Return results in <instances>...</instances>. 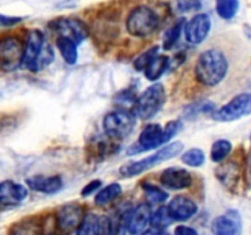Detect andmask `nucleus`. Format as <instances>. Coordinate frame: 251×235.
I'll return each mask as SVG.
<instances>
[{
  "mask_svg": "<svg viewBox=\"0 0 251 235\" xmlns=\"http://www.w3.org/2000/svg\"><path fill=\"white\" fill-rule=\"evenodd\" d=\"M228 60L218 49H208L200 54L195 65V75L200 83L213 87L222 82L228 72Z\"/></svg>",
  "mask_w": 251,
  "mask_h": 235,
  "instance_id": "obj_1",
  "label": "nucleus"
},
{
  "mask_svg": "<svg viewBox=\"0 0 251 235\" xmlns=\"http://www.w3.org/2000/svg\"><path fill=\"white\" fill-rule=\"evenodd\" d=\"M54 60V50L46 42V37L39 29H31L25 43L22 66L27 70L38 72Z\"/></svg>",
  "mask_w": 251,
  "mask_h": 235,
  "instance_id": "obj_2",
  "label": "nucleus"
},
{
  "mask_svg": "<svg viewBox=\"0 0 251 235\" xmlns=\"http://www.w3.org/2000/svg\"><path fill=\"white\" fill-rule=\"evenodd\" d=\"M184 148V144L180 141L172 142L168 143L167 146L162 147L158 152H156L154 154H151L150 157L144 159H140L137 162H131L129 164H125L120 169V173L124 176L127 178H131V176L139 175L142 174L144 171L149 170V169L153 168V166L158 165L162 162L169 161V159L174 158L176 156H178Z\"/></svg>",
  "mask_w": 251,
  "mask_h": 235,
  "instance_id": "obj_3",
  "label": "nucleus"
},
{
  "mask_svg": "<svg viewBox=\"0 0 251 235\" xmlns=\"http://www.w3.org/2000/svg\"><path fill=\"white\" fill-rule=\"evenodd\" d=\"M158 27V16L151 7L141 5L131 10L126 19V29L131 36L144 38Z\"/></svg>",
  "mask_w": 251,
  "mask_h": 235,
  "instance_id": "obj_4",
  "label": "nucleus"
},
{
  "mask_svg": "<svg viewBox=\"0 0 251 235\" xmlns=\"http://www.w3.org/2000/svg\"><path fill=\"white\" fill-rule=\"evenodd\" d=\"M135 103H136L137 115L140 118L149 120L156 117L166 103V90L163 85L154 83L150 86L136 98Z\"/></svg>",
  "mask_w": 251,
  "mask_h": 235,
  "instance_id": "obj_5",
  "label": "nucleus"
},
{
  "mask_svg": "<svg viewBox=\"0 0 251 235\" xmlns=\"http://www.w3.org/2000/svg\"><path fill=\"white\" fill-rule=\"evenodd\" d=\"M25 46L19 38L6 36L0 39V69L14 71L22 66Z\"/></svg>",
  "mask_w": 251,
  "mask_h": 235,
  "instance_id": "obj_6",
  "label": "nucleus"
},
{
  "mask_svg": "<svg viewBox=\"0 0 251 235\" xmlns=\"http://www.w3.org/2000/svg\"><path fill=\"white\" fill-rule=\"evenodd\" d=\"M135 122H136V119L134 114L127 110L119 109L105 115L103 120V127L108 136L114 137V139H123L132 131Z\"/></svg>",
  "mask_w": 251,
  "mask_h": 235,
  "instance_id": "obj_7",
  "label": "nucleus"
},
{
  "mask_svg": "<svg viewBox=\"0 0 251 235\" xmlns=\"http://www.w3.org/2000/svg\"><path fill=\"white\" fill-rule=\"evenodd\" d=\"M251 114V93H240L213 113L217 121L229 122Z\"/></svg>",
  "mask_w": 251,
  "mask_h": 235,
  "instance_id": "obj_8",
  "label": "nucleus"
},
{
  "mask_svg": "<svg viewBox=\"0 0 251 235\" xmlns=\"http://www.w3.org/2000/svg\"><path fill=\"white\" fill-rule=\"evenodd\" d=\"M164 139V127L159 124H150L145 127L139 136V141L134 146L127 149V154H139L142 152L151 151V149L166 144Z\"/></svg>",
  "mask_w": 251,
  "mask_h": 235,
  "instance_id": "obj_9",
  "label": "nucleus"
},
{
  "mask_svg": "<svg viewBox=\"0 0 251 235\" xmlns=\"http://www.w3.org/2000/svg\"><path fill=\"white\" fill-rule=\"evenodd\" d=\"M50 27L58 33V37H66L77 44L82 43L88 37L87 24L78 19H56L51 22Z\"/></svg>",
  "mask_w": 251,
  "mask_h": 235,
  "instance_id": "obj_10",
  "label": "nucleus"
},
{
  "mask_svg": "<svg viewBox=\"0 0 251 235\" xmlns=\"http://www.w3.org/2000/svg\"><path fill=\"white\" fill-rule=\"evenodd\" d=\"M151 215L150 206L146 203H141L132 211H129L126 215H123L122 227H124L130 234L144 233L151 223Z\"/></svg>",
  "mask_w": 251,
  "mask_h": 235,
  "instance_id": "obj_11",
  "label": "nucleus"
},
{
  "mask_svg": "<svg viewBox=\"0 0 251 235\" xmlns=\"http://www.w3.org/2000/svg\"><path fill=\"white\" fill-rule=\"evenodd\" d=\"M211 17L207 14H198L185 24V39L191 44H200L207 38L211 31Z\"/></svg>",
  "mask_w": 251,
  "mask_h": 235,
  "instance_id": "obj_12",
  "label": "nucleus"
},
{
  "mask_svg": "<svg viewBox=\"0 0 251 235\" xmlns=\"http://www.w3.org/2000/svg\"><path fill=\"white\" fill-rule=\"evenodd\" d=\"M83 218V208L78 203H68L59 208L56 213V225L63 232H71L80 227Z\"/></svg>",
  "mask_w": 251,
  "mask_h": 235,
  "instance_id": "obj_13",
  "label": "nucleus"
},
{
  "mask_svg": "<svg viewBox=\"0 0 251 235\" xmlns=\"http://www.w3.org/2000/svg\"><path fill=\"white\" fill-rule=\"evenodd\" d=\"M28 195L26 186L15 181L6 180L0 183V208L19 206Z\"/></svg>",
  "mask_w": 251,
  "mask_h": 235,
  "instance_id": "obj_14",
  "label": "nucleus"
},
{
  "mask_svg": "<svg viewBox=\"0 0 251 235\" xmlns=\"http://www.w3.org/2000/svg\"><path fill=\"white\" fill-rule=\"evenodd\" d=\"M161 184L171 190H183L190 188L193 184V176L186 169L179 166H171L161 174Z\"/></svg>",
  "mask_w": 251,
  "mask_h": 235,
  "instance_id": "obj_15",
  "label": "nucleus"
},
{
  "mask_svg": "<svg viewBox=\"0 0 251 235\" xmlns=\"http://www.w3.org/2000/svg\"><path fill=\"white\" fill-rule=\"evenodd\" d=\"M167 207H168L172 218L176 222H186V220L191 219L199 211L195 201L183 195L176 196Z\"/></svg>",
  "mask_w": 251,
  "mask_h": 235,
  "instance_id": "obj_16",
  "label": "nucleus"
},
{
  "mask_svg": "<svg viewBox=\"0 0 251 235\" xmlns=\"http://www.w3.org/2000/svg\"><path fill=\"white\" fill-rule=\"evenodd\" d=\"M242 220L235 211H229L223 215H218L212 222V232L217 235H234L240 233Z\"/></svg>",
  "mask_w": 251,
  "mask_h": 235,
  "instance_id": "obj_17",
  "label": "nucleus"
},
{
  "mask_svg": "<svg viewBox=\"0 0 251 235\" xmlns=\"http://www.w3.org/2000/svg\"><path fill=\"white\" fill-rule=\"evenodd\" d=\"M113 224L110 223L109 218L104 215H97L90 213L85 214L82 223L76 229L77 234H103V233H110Z\"/></svg>",
  "mask_w": 251,
  "mask_h": 235,
  "instance_id": "obj_18",
  "label": "nucleus"
},
{
  "mask_svg": "<svg viewBox=\"0 0 251 235\" xmlns=\"http://www.w3.org/2000/svg\"><path fill=\"white\" fill-rule=\"evenodd\" d=\"M26 184L31 190L37 191V192L47 193V195H53L63 188V180L60 176H43L36 175L27 179Z\"/></svg>",
  "mask_w": 251,
  "mask_h": 235,
  "instance_id": "obj_19",
  "label": "nucleus"
},
{
  "mask_svg": "<svg viewBox=\"0 0 251 235\" xmlns=\"http://www.w3.org/2000/svg\"><path fill=\"white\" fill-rule=\"evenodd\" d=\"M56 47H58L59 53L63 56L65 63L74 65L77 61V43L74 42L73 39L66 38V37H58V39H56Z\"/></svg>",
  "mask_w": 251,
  "mask_h": 235,
  "instance_id": "obj_20",
  "label": "nucleus"
},
{
  "mask_svg": "<svg viewBox=\"0 0 251 235\" xmlns=\"http://www.w3.org/2000/svg\"><path fill=\"white\" fill-rule=\"evenodd\" d=\"M169 66V58L166 55H157L151 63L149 64L146 69L144 70L145 76L149 81H157L168 69Z\"/></svg>",
  "mask_w": 251,
  "mask_h": 235,
  "instance_id": "obj_21",
  "label": "nucleus"
},
{
  "mask_svg": "<svg viewBox=\"0 0 251 235\" xmlns=\"http://www.w3.org/2000/svg\"><path fill=\"white\" fill-rule=\"evenodd\" d=\"M173 222L174 219L172 218L171 213H169L168 207L162 206V207H159L156 212L152 213L150 225L152 227V229H156V233H162L164 232L166 228H168Z\"/></svg>",
  "mask_w": 251,
  "mask_h": 235,
  "instance_id": "obj_22",
  "label": "nucleus"
},
{
  "mask_svg": "<svg viewBox=\"0 0 251 235\" xmlns=\"http://www.w3.org/2000/svg\"><path fill=\"white\" fill-rule=\"evenodd\" d=\"M123 190H122V186L119 184L114 183V184H110V185L105 186L104 188L97 192L95 197V202L96 205L98 206H105V205H109L110 202H113L114 200H117L120 195H122Z\"/></svg>",
  "mask_w": 251,
  "mask_h": 235,
  "instance_id": "obj_23",
  "label": "nucleus"
},
{
  "mask_svg": "<svg viewBox=\"0 0 251 235\" xmlns=\"http://www.w3.org/2000/svg\"><path fill=\"white\" fill-rule=\"evenodd\" d=\"M216 174H217V178L222 181L223 185L229 188L237 183L238 176H239V169H238L237 164L226 163L216 170Z\"/></svg>",
  "mask_w": 251,
  "mask_h": 235,
  "instance_id": "obj_24",
  "label": "nucleus"
},
{
  "mask_svg": "<svg viewBox=\"0 0 251 235\" xmlns=\"http://www.w3.org/2000/svg\"><path fill=\"white\" fill-rule=\"evenodd\" d=\"M185 20L180 19L178 22L173 24L172 27H169L166 32H164L163 36V48L166 50H171L174 46L176 44L178 39L180 38L181 32L184 31V27H185Z\"/></svg>",
  "mask_w": 251,
  "mask_h": 235,
  "instance_id": "obj_25",
  "label": "nucleus"
},
{
  "mask_svg": "<svg viewBox=\"0 0 251 235\" xmlns=\"http://www.w3.org/2000/svg\"><path fill=\"white\" fill-rule=\"evenodd\" d=\"M239 10V0H216V11L223 20H232Z\"/></svg>",
  "mask_w": 251,
  "mask_h": 235,
  "instance_id": "obj_26",
  "label": "nucleus"
},
{
  "mask_svg": "<svg viewBox=\"0 0 251 235\" xmlns=\"http://www.w3.org/2000/svg\"><path fill=\"white\" fill-rule=\"evenodd\" d=\"M232 151V143L228 140H217L211 148V159L216 163L225 161Z\"/></svg>",
  "mask_w": 251,
  "mask_h": 235,
  "instance_id": "obj_27",
  "label": "nucleus"
},
{
  "mask_svg": "<svg viewBox=\"0 0 251 235\" xmlns=\"http://www.w3.org/2000/svg\"><path fill=\"white\" fill-rule=\"evenodd\" d=\"M145 193H146L147 201H149L151 205H158V203H163L164 201H167L168 198V193L164 190H162L161 188H157V186L152 185V184H144L142 186Z\"/></svg>",
  "mask_w": 251,
  "mask_h": 235,
  "instance_id": "obj_28",
  "label": "nucleus"
},
{
  "mask_svg": "<svg viewBox=\"0 0 251 235\" xmlns=\"http://www.w3.org/2000/svg\"><path fill=\"white\" fill-rule=\"evenodd\" d=\"M181 162L189 166L198 168L205 163V153L200 148H191L181 156Z\"/></svg>",
  "mask_w": 251,
  "mask_h": 235,
  "instance_id": "obj_29",
  "label": "nucleus"
},
{
  "mask_svg": "<svg viewBox=\"0 0 251 235\" xmlns=\"http://www.w3.org/2000/svg\"><path fill=\"white\" fill-rule=\"evenodd\" d=\"M158 50H159V48L156 46V47H152V48H150L149 50L145 51V53H142L141 55H140L139 58L134 61L135 69L139 71H144L145 69L149 66V64L151 63V61L153 60L157 55H158Z\"/></svg>",
  "mask_w": 251,
  "mask_h": 235,
  "instance_id": "obj_30",
  "label": "nucleus"
},
{
  "mask_svg": "<svg viewBox=\"0 0 251 235\" xmlns=\"http://www.w3.org/2000/svg\"><path fill=\"white\" fill-rule=\"evenodd\" d=\"M181 127H183V124H181L180 120H172V121L167 122V125L164 126V139H166L167 143H168L176 135L179 134Z\"/></svg>",
  "mask_w": 251,
  "mask_h": 235,
  "instance_id": "obj_31",
  "label": "nucleus"
},
{
  "mask_svg": "<svg viewBox=\"0 0 251 235\" xmlns=\"http://www.w3.org/2000/svg\"><path fill=\"white\" fill-rule=\"evenodd\" d=\"M176 6L181 12L201 9L200 0H176Z\"/></svg>",
  "mask_w": 251,
  "mask_h": 235,
  "instance_id": "obj_32",
  "label": "nucleus"
},
{
  "mask_svg": "<svg viewBox=\"0 0 251 235\" xmlns=\"http://www.w3.org/2000/svg\"><path fill=\"white\" fill-rule=\"evenodd\" d=\"M102 186V181L100 180H93L91 181V183H88L87 185L85 186V188H82V191H81V195L82 196H90L92 195V193H95L96 191L98 190V188Z\"/></svg>",
  "mask_w": 251,
  "mask_h": 235,
  "instance_id": "obj_33",
  "label": "nucleus"
},
{
  "mask_svg": "<svg viewBox=\"0 0 251 235\" xmlns=\"http://www.w3.org/2000/svg\"><path fill=\"white\" fill-rule=\"evenodd\" d=\"M21 22V17H12V16H5V15H0V27L2 26H14V24Z\"/></svg>",
  "mask_w": 251,
  "mask_h": 235,
  "instance_id": "obj_34",
  "label": "nucleus"
},
{
  "mask_svg": "<svg viewBox=\"0 0 251 235\" xmlns=\"http://www.w3.org/2000/svg\"><path fill=\"white\" fill-rule=\"evenodd\" d=\"M176 234H180V235H196V234H198V232H196L195 229H193V228L185 227V225H180V227H178L176 229Z\"/></svg>",
  "mask_w": 251,
  "mask_h": 235,
  "instance_id": "obj_35",
  "label": "nucleus"
}]
</instances>
